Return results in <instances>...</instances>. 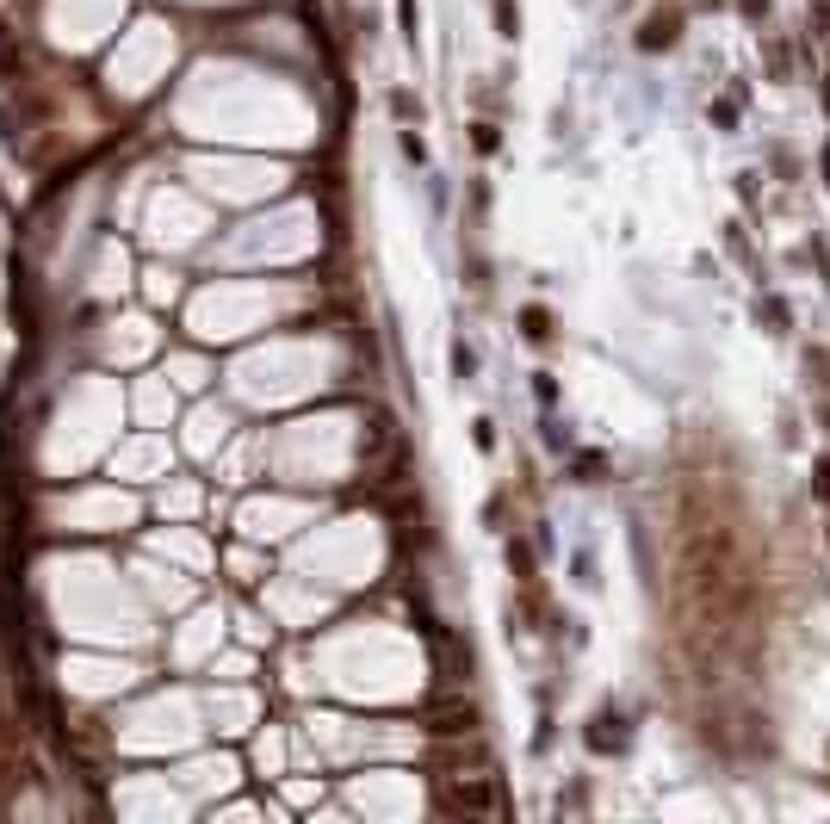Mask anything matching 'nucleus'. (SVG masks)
Wrapping results in <instances>:
<instances>
[{
    "mask_svg": "<svg viewBox=\"0 0 830 824\" xmlns=\"http://www.w3.org/2000/svg\"><path fill=\"white\" fill-rule=\"evenodd\" d=\"M533 391H540V404H557V385H552V372H540V379H533Z\"/></svg>",
    "mask_w": 830,
    "mask_h": 824,
    "instance_id": "nucleus-16",
    "label": "nucleus"
},
{
    "mask_svg": "<svg viewBox=\"0 0 830 824\" xmlns=\"http://www.w3.org/2000/svg\"><path fill=\"white\" fill-rule=\"evenodd\" d=\"M403 155H410V161H427V143L415 137V131H403Z\"/></svg>",
    "mask_w": 830,
    "mask_h": 824,
    "instance_id": "nucleus-15",
    "label": "nucleus"
},
{
    "mask_svg": "<svg viewBox=\"0 0 830 824\" xmlns=\"http://www.w3.org/2000/svg\"><path fill=\"white\" fill-rule=\"evenodd\" d=\"M521 329H527V341H552V310L546 304H527L521 310Z\"/></svg>",
    "mask_w": 830,
    "mask_h": 824,
    "instance_id": "nucleus-5",
    "label": "nucleus"
},
{
    "mask_svg": "<svg viewBox=\"0 0 830 824\" xmlns=\"http://www.w3.org/2000/svg\"><path fill=\"white\" fill-rule=\"evenodd\" d=\"M452 372H459V379H471V372H477V354H471V347H465V341H459V347H452Z\"/></svg>",
    "mask_w": 830,
    "mask_h": 824,
    "instance_id": "nucleus-9",
    "label": "nucleus"
},
{
    "mask_svg": "<svg viewBox=\"0 0 830 824\" xmlns=\"http://www.w3.org/2000/svg\"><path fill=\"white\" fill-rule=\"evenodd\" d=\"M427 731L434 738H471L477 731V706L471 700H434L427 706Z\"/></svg>",
    "mask_w": 830,
    "mask_h": 824,
    "instance_id": "nucleus-2",
    "label": "nucleus"
},
{
    "mask_svg": "<svg viewBox=\"0 0 830 824\" xmlns=\"http://www.w3.org/2000/svg\"><path fill=\"white\" fill-rule=\"evenodd\" d=\"M509 570H515V583H533V551L521 540H509Z\"/></svg>",
    "mask_w": 830,
    "mask_h": 824,
    "instance_id": "nucleus-7",
    "label": "nucleus"
},
{
    "mask_svg": "<svg viewBox=\"0 0 830 824\" xmlns=\"http://www.w3.org/2000/svg\"><path fill=\"white\" fill-rule=\"evenodd\" d=\"M737 6H744L750 19H756V12H769V0H737Z\"/></svg>",
    "mask_w": 830,
    "mask_h": 824,
    "instance_id": "nucleus-17",
    "label": "nucleus"
},
{
    "mask_svg": "<svg viewBox=\"0 0 830 824\" xmlns=\"http://www.w3.org/2000/svg\"><path fill=\"white\" fill-rule=\"evenodd\" d=\"M434 806L440 812H496L502 800H496V781L490 775H465V781H446L434 794Z\"/></svg>",
    "mask_w": 830,
    "mask_h": 824,
    "instance_id": "nucleus-1",
    "label": "nucleus"
},
{
    "mask_svg": "<svg viewBox=\"0 0 830 824\" xmlns=\"http://www.w3.org/2000/svg\"><path fill=\"white\" fill-rule=\"evenodd\" d=\"M397 19H403V37L415 44V0H397Z\"/></svg>",
    "mask_w": 830,
    "mask_h": 824,
    "instance_id": "nucleus-14",
    "label": "nucleus"
},
{
    "mask_svg": "<svg viewBox=\"0 0 830 824\" xmlns=\"http://www.w3.org/2000/svg\"><path fill=\"white\" fill-rule=\"evenodd\" d=\"M825 428H830V410H825Z\"/></svg>",
    "mask_w": 830,
    "mask_h": 824,
    "instance_id": "nucleus-18",
    "label": "nucleus"
},
{
    "mask_svg": "<svg viewBox=\"0 0 830 824\" xmlns=\"http://www.w3.org/2000/svg\"><path fill=\"white\" fill-rule=\"evenodd\" d=\"M806 372H818V385H830V354H825V347L806 354Z\"/></svg>",
    "mask_w": 830,
    "mask_h": 824,
    "instance_id": "nucleus-11",
    "label": "nucleus"
},
{
    "mask_svg": "<svg viewBox=\"0 0 830 824\" xmlns=\"http://www.w3.org/2000/svg\"><path fill=\"white\" fill-rule=\"evenodd\" d=\"M676 37H682V6H651L645 25H639V50L657 56V50H670Z\"/></svg>",
    "mask_w": 830,
    "mask_h": 824,
    "instance_id": "nucleus-3",
    "label": "nucleus"
},
{
    "mask_svg": "<svg viewBox=\"0 0 830 824\" xmlns=\"http://www.w3.org/2000/svg\"><path fill=\"white\" fill-rule=\"evenodd\" d=\"M712 125H725V131H731V125H737V106H731V100H719V106H712Z\"/></svg>",
    "mask_w": 830,
    "mask_h": 824,
    "instance_id": "nucleus-13",
    "label": "nucleus"
},
{
    "mask_svg": "<svg viewBox=\"0 0 830 824\" xmlns=\"http://www.w3.org/2000/svg\"><path fill=\"white\" fill-rule=\"evenodd\" d=\"M496 25H502V37H515V31H521V12H515V0H496Z\"/></svg>",
    "mask_w": 830,
    "mask_h": 824,
    "instance_id": "nucleus-8",
    "label": "nucleus"
},
{
    "mask_svg": "<svg viewBox=\"0 0 830 824\" xmlns=\"http://www.w3.org/2000/svg\"><path fill=\"white\" fill-rule=\"evenodd\" d=\"M471 143H477V149L490 155V149H496V143H502V137H496V125H477V131H471Z\"/></svg>",
    "mask_w": 830,
    "mask_h": 824,
    "instance_id": "nucleus-12",
    "label": "nucleus"
},
{
    "mask_svg": "<svg viewBox=\"0 0 830 824\" xmlns=\"http://www.w3.org/2000/svg\"><path fill=\"white\" fill-rule=\"evenodd\" d=\"M0 75H6V81H25V62H19V50H12V37H6V25H0Z\"/></svg>",
    "mask_w": 830,
    "mask_h": 824,
    "instance_id": "nucleus-6",
    "label": "nucleus"
},
{
    "mask_svg": "<svg viewBox=\"0 0 830 824\" xmlns=\"http://www.w3.org/2000/svg\"><path fill=\"white\" fill-rule=\"evenodd\" d=\"M626 719L620 713H595V725H589V750L595 756H607V750H626V731H620Z\"/></svg>",
    "mask_w": 830,
    "mask_h": 824,
    "instance_id": "nucleus-4",
    "label": "nucleus"
},
{
    "mask_svg": "<svg viewBox=\"0 0 830 824\" xmlns=\"http://www.w3.org/2000/svg\"><path fill=\"white\" fill-rule=\"evenodd\" d=\"M812 496H818V502H830V459H818V465H812Z\"/></svg>",
    "mask_w": 830,
    "mask_h": 824,
    "instance_id": "nucleus-10",
    "label": "nucleus"
}]
</instances>
